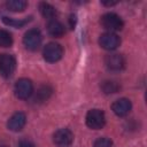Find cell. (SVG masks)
I'll return each mask as SVG.
<instances>
[{
	"mask_svg": "<svg viewBox=\"0 0 147 147\" xmlns=\"http://www.w3.org/2000/svg\"><path fill=\"white\" fill-rule=\"evenodd\" d=\"M100 23L103 26V29L107 30V32H113V33L122 30L124 26L123 20L115 13H106L105 15H102Z\"/></svg>",
	"mask_w": 147,
	"mask_h": 147,
	"instance_id": "6da1fadb",
	"label": "cell"
},
{
	"mask_svg": "<svg viewBox=\"0 0 147 147\" xmlns=\"http://www.w3.org/2000/svg\"><path fill=\"white\" fill-rule=\"evenodd\" d=\"M42 36L38 29H30L24 33L23 44L26 49L29 51H37L41 45Z\"/></svg>",
	"mask_w": 147,
	"mask_h": 147,
	"instance_id": "7a4b0ae2",
	"label": "cell"
},
{
	"mask_svg": "<svg viewBox=\"0 0 147 147\" xmlns=\"http://www.w3.org/2000/svg\"><path fill=\"white\" fill-rule=\"evenodd\" d=\"M14 93L18 99L26 100L29 99L33 93V85L32 82L28 78H21L15 83L14 86Z\"/></svg>",
	"mask_w": 147,
	"mask_h": 147,
	"instance_id": "3957f363",
	"label": "cell"
},
{
	"mask_svg": "<svg viewBox=\"0 0 147 147\" xmlns=\"http://www.w3.org/2000/svg\"><path fill=\"white\" fill-rule=\"evenodd\" d=\"M16 68V60L11 54H0V75L5 78H9Z\"/></svg>",
	"mask_w": 147,
	"mask_h": 147,
	"instance_id": "277c9868",
	"label": "cell"
},
{
	"mask_svg": "<svg viewBox=\"0 0 147 147\" xmlns=\"http://www.w3.org/2000/svg\"><path fill=\"white\" fill-rule=\"evenodd\" d=\"M106 123V116L105 113L100 109H91L86 115V125L90 129L99 130L103 127Z\"/></svg>",
	"mask_w": 147,
	"mask_h": 147,
	"instance_id": "5b68a950",
	"label": "cell"
},
{
	"mask_svg": "<svg viewBox=\"0 0 147 147\" xmlns=\"http://www.w3.org/2000/svg\"><path fill=\"white\" fill-rule=\"evenodd\" d=\"M42 55H44V59L47 62L53 63V62L59 61L62 57V55H63V48L57 42H48L44 47Z\"/></svg>",
	"mask_w": 147,
	"mask_h": 147,
	"instance_id": "8992f818",
	"label": "cell"
},
{
	"mask_svg": "<svg viewBox=\"0 0 147 147\" xmlns=\"http://www.w3.org/2000/svg\"><path fill=\"white\" fill-rule=\"evenodd\" d=\"M53 141L56 147H70L74 142V134L69 129H59L53 134Z\"/></svg>",
	"mask_w": 147,
	"mask_h": 147,
	"instance_id": "52a82bcc",
	"label": "cell"
},
{
	"mask_svg": "<svg viewBox=\"0 0 147 147\" xmlns=\"http://www.w3.org/2000/svg\"><path fill=\"white\" fill-rule=\"evenodd\" d=\"M99 44L102 48L107 51H114L121 44V38L113 32H105L99 38Z\"/></svg>",
	"mask_w": 147,
	"mask_h": 147,
	"instance_id": "ba28073f",
	"label": "cell"
},
{
	"mask_svg": "<svg viewBox=\"0 0 147 147\" xmlns=\"http://www.w3.org/2000/svg\"><path fill=\"white\" fill-rule=\"evenodd\" d=\"M105 64L110 71H121L124 68L125 61L121 54H109L105 59Z\"/></svg>",
	"mask_w": 147,
	"mask_h": 147,
	"instance_id": "9c48e42d",
	"label": "cell"
},
{
	"mask_svg": "<svg viewBox=\"0 0 147 147\" xmlns=\"http://www.w3.org/2000/svg\"><path fill=\"white\" fill-rule=\"evenodd\" d=\"M132 108V105H131V101L126 98H121L118 100H116L113 105H111V109L113 111L119 116V117H123V116H126L130 110Z\"/></svg>",
	"mask_w": 147,
	"mask_h": 147,
	"instance_id": "30bf717a",
	"label": "cell"
},
{
	"mask_svg": "<svg viewBox=\"0 0 147 147\" xmlns=\"http://www.w3.org/2000/svg\"><path fill=\"white\" fill-rule=\"evenodd\" d=\"M25 122H26V116L24 113H15L9 119H8V123H7V126L10 131H14V132H18L21 131L24 125H25Z\"/></svg>",
	"mask_w": 147,
	"mask_h": 147,
	"instance_id": "8fae6325",
	"label": "cell"
},
{
	"mask_svg": "<svg viewBox=\"0 0 147 147\" xmlns=\"http://www.w3.org/2000/svg\"><path fill=\"white\" fill-rule=\"evenodd\" d=\"M47 31L51 36L53 37H62L65 33V28L64 25L57 21V20H51L47 24Z\"/></svg>",
	"mask_w": 147,
	"mask_h": 147,
	"instance_id": "7c38bea8",
	"label": "cell"
},
{
	"mask_svg": "<svg viewBox=\"0 0 147 147\" xmlns=\"http://www.w3.org/2000/svg\"><path fill=\"white\" fill-rule=\"evenodd\" d=\"M39 11H40V14L45 18H48L49 21L51 20H54L55 16H56V13H57L56 9H55V7H53L48 2H40L39 3Z\"/></svg>",
	"mask_w": 147,
	"mask_h": 147,
	"instance_id": "4fadbf2b",
	"label": "cell"
},
{
	"mask_svg": "<svg viewBox=\"0 0 147 147\" xmlns=\"http://www.w3.org/2000/svg\"><path fill=\"white\" fill-rule=\"evenodd\" d=\"M52 93H53V90H52V87L49 85H41L37 90L34 100H36V102H44V101L49 99Z\"/></svg>",
	"mask_w": 147,
	"mask_h": 147,
	"instance_id": "5bb4252c",
	"label": "cell"
},
{
	"mask_svg": "<svg viewBox=\"0 0 147 147\" xmlns=\"http://www.w3.org/2000/svg\"><path fill=\"white\" fill-rule=\"evenodd\" d=\"M28 6V2L24 0H8L6 2V7L8 10L17 13V11H23Z\"/></svg>",
	"mask_w": 147,
	"mask_h": 147,
	"instance_id": "9a60e30c",
	"label": "cell"
},
{
	"mask_svg": "<svg viewBox=\"0 0 147 147\" xmlns=\"http://www.w3.org/2000/svg\"><path fill=\"white\" fill-rule=\"evenodd\" d=\"M2 21H3V23L6 25L13 26V28H23L25 24H28L31 21V17H28V18H24V20H15V18H10V17L3 16Z\"/></svg>",
	"mask_w": 147,
	"mask_h": 147,
	"instance_id": "2e32d148",
	"label": "cell"
},
{
	"mask_svg": "<svg viewBox=\"0 0 147 147\" xmlns=\"http://www.w3.org/2000/svg\"><path fill=\"white\" fill-rule=\"evenodd\" d=\"M13 44L11 33L7 30L0 29V47H9Z\"/></svg>",
	"mask_w": 147,
	"mask_h": 147,
	"instance_id": "e0dca14e",
	"label": "cell"
},
{
	"mask_svg": "<svg viewBox=\"0 0 147 147\" xmlns=\"http://www.w3.org/2000/svg\"><path fill=\"white\" fill-rule=\"evenodd\" d=\"M101 88L105 93L111 94V93H116L119 90V85L114 80H105L101 85Z\"/></svg>",
	"mask_w": 147,
	"mask_h": 147,
	"instance_id": "ac0fdd59",
	"label": "cell"
},
{
	"mask_svg": "<svg viewBox=\"0 0 147 147\" xmlns=\"http://www.w3.org/2000/svg\"><path fill=\"white\" fill-rule=\"evenodd\" d=\"M93 147H113V142L108 138H99L95 140Z\"/></svg>",
	"mask_w": 147,
	"mask_h": 147,
	"instance_id": "d6986e66",
	"label": "cell"
},
{
	"mask_svg": "<svg viewBox=\"0 0 147 147\" xmlns=\"http://www.w3.org/2000/svg\"><path fill=\"white\" fill-rule=\"evenodd\" d=\"M18 147H34V145L30 141V140H26V139H23L20 141L18 144Z\"/></svg>",
	"mask_w": 147,
	"mask_h": 147,
	"instance_id": "ffe728a7",
	"label": "cell"
},
{
	"mask_svg": "<svg viewBox=\"0 0 147 147\" xmlns=\"http://www.w3.org/2000/svg\"><path fill=\"white\" fill-rule=\"evenodd\" d=\"M75 22H76V16L75 15H71L70 16V28L71 29L75 28Z\"/></svg>",
	"mask_w": 147,
	"mask_h": 147,
	"instance_id": "44dd1931",
	"label": "cell"
},
{
	"mask_svg": "<svg viewBox=\"0 0 147 147\" xmlns=\"http://www.w3.org/2000/svg\"><path fill=\"white\" fill-rule=\"evenodd\" d=\"M0 147H7L6 145H0Z\"/></svg>",
	"mask_w": 147,
	"mask_h": 147,
	"instance_id": "7402d4cb",
	"label": "cell"
}]
</instances>
